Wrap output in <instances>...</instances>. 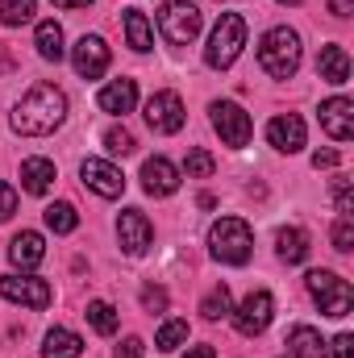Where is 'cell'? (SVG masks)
Returning <instances> with one entry per match:
<instances>
[{
	"mask_svg": "<svg viewBox=\"0 0 354 358\" xmlns=\"http://www.w3.org/2000/svg\"><path fill=\"white\" fill-rule=\"evenodd\" d=\"M146 355V346H142V338H125L121 346H117V355L113 358H142Z\"/></svg>",
	"mask_w": 354,
	"mask_h": 358,
	"instance_id": "obj_37",
	"label": "cell"
},
{
	"mask_svg": "<svg viewBox=\"0 0 354 358\" xmlns=\"http://www.w3.org/2000/svg\"><path fill=\"white\" fill-rule=\"evenodd\" d=\"M8 259H13V267L34 271L42 259H46V242H42V234H34V229H21V234L8 242Z\"/></svg>",
	"mask_w": 354,
	"mask_h": 358,
	"instance_id": "obj_17",
	"label": "cell"
},
{
	"mask_svg": "<svg viewBox=\"0 0 354 358\" xmlns=\"http://www.w3.org/2000/svg\"><path fill=\"white\" fill-rule=\"evenodd\" d=\"M267 142H271L275 150H283V155L304 150V121H300L296 113H279V117L267 125Z\"/></svg>",
	"mask_w": 354,
	"mask_h": 358,
	"instance_id": "obj_15",
	"label": "cell"
},
{
	"mask_svg": "<svg viewBox=\"0 0 354 358\" xmlns=\"http://www.w3.org/2000/svg\"><path fill=\"white\" fill-rule=\"evenodd\" d=\"M334 355L338 358H354V338L351 334H338V338H334Z\"/></svg>",
	"mask_w": 354,
	"mask_h": 358,
	"instance_id": "obj_38",
	"label": "cell"
},
{
	"mask_svg": "<svg viewBox=\"0 0 354 358\" xmlns=\"http://www.w3.org/2000/svg\"><path fill=\"white\" fill-rule=\"evenodd\" d=\"M104 150H108V155H121V159L134 155V134H129L125 125H113V129L104 134Z\"/></svg>",
	"mask_w": 354,
	"mask_h": 358,
	"instance_id": "obj_32",
	"label": "cell"
},
{
	"mask_svg": "<svg viewBox=\"0 0 354 358\" xmlns=\"http://www.w3.org/2000/svg\"><path fill=\"white\" fill-rule=\"evenodd\" d=\"M217 171V159L208 155V150H187V159H183V176L187 179H208Z\"/></svg>",
	"mask_w": 354,
	"mask_h": 358,
	"instance_id": "obj_30",
	"label": "cell"
},
{
	"mask_svg": "<svg viewBox=\"0 0 354 358\" xmlns=\"http://www.w3.org/2000/svg\"><path fill=\"white\" fill-rule=\"evenodd\" d=\"M279 4H300V0H279Z\"/></svg>",
	"mask_w": 354,
	"mask_h": 358,
	"instance_id": "obj_43",
	"label": "cell"
},
{
	"mask_svg": "<svg viewBox=\"0 0 354 358\" xmlns=\"http://www.w3.org/2000/svg\"><path fill=\"white\" fill-rule=\"evenodd\" d=\"M200 313H204V321H225L229 313H234V300H229V287L221 283V287H213L208 296H204V304H200Z\"/></svg>",
	"mask_w": 354,
	"mask_h": 358,
	"instance_id": "obj_28",
	"label": "cell"
},
{
	"mask_svg": "<svg viewBox=\"0 0 354 358\" xmlns=\"http://www.w3.org/2000/svg\"><path fill=\"white\" fill-rule=\"evenodd\" d=\"M55 4H59V8H88L92 0H55Z\"/></svg>",
	"mask_w": 354,
	"mask_h": 358,
	"instance_id": "obj_42",
	"label": "cell"
},
{
	"mask_svg": "<svg viewBox=\"0 0 354 358\" xmlns=\"http://www.w3.org/2000/svg\"><path fill=\"white\" fill-rule=\"evenodd\" d=\"M71 63H76V76L80 80H100L108 71V46L100 34H84L76 46H71Z\"/></svg>",
	"mask_w": 354,
	"mask_h": 358,
	"instance_id": "obj_11",
	"label": "cell"
},
{
	"mask_svg": "<svg viewBox=\"0 0 354 358\" xmlns=\"http://www.w3.org/2000/svg\"><path fill=\"white\" fill-rule=\"evenodd\" d=\"M100 108L104 113H113V117H125V113H134V104H138V84L134 80H113V84H104L100 88Z\"/></svg>",
	"mask_w": 354,
	"mask_h": 358,
	"instance_id": "obj_18",
	"label": "cell"
},
{
	"mask_svg": "<svg viewBox=\"0 0 354 358\" xmlns=\"http://www.w3.org/2000/svg\"><path fill=\"white\" fill-rule=\"evenodd\" d=\"M208 113H213V129L221 134V142H225V146L242 150V146L250 142L255 125H250V113H246L242 104H234V100H217Z\"/></svg>",
	"mask_w": 354,
	"mask_h": 358,
	"instance_id": "obj_7",
	"label": "cell"
},
{
	"mask_svg": "<svg viewBox=\"0 0 354 358\" xmlns=\"http://www.w3.org/2000/svg\"><path fill=\"white\" fill-rule=\"evenodd\" d=\"M84 355V338L71 334V329H50L46 334V346H42V358H80Z\"/></svg>",
	"mask_w": 354,
	"mask_h": 358,
	"instance_id": "obj_24",
	"label": "cell"
},
{
	"mask_svg": "<svg viewBox=\"0 0 354 358\" xmlns=\"http://www.w3.org/2000/svg\"><path fill=\"white\" fill-rule=\"evenodd\" d=\"M183 358H217V350H213V346H192Z\"/></svg>",
	"mask_w": 354,
	"mask_h": 358,
	"instance_id": "obj_41",
	"label": "cell"
},
{
	"mask_svg": "<svg viewBox=\"0 0 354 358\" xmlns=\"http://www.w3.org/2000/svg\"><path fill=\"white\" fill-rule=\"evenodd\" d=\"M334 250H342V255H351L354 250V217H338L334 221Z\"/></svg>",
	"mask_w": 354,
	"mask_h": 358,
	"instance_id": "obj_33",
	"label": "cell"
},
{
	"mask_svg": "<svg viewBox=\"0 0 354 358\" xmlns=\"http://www.w3.org/2000/svg\"><path fill=\"white\" fill-rule=\"evenodd\" d=\"M317 76L325 80V84H346L351 80V55H346V46H321V55H317Z\"/></svg>",
	"mask_w": 354,
	"mask_h": 358,
	"instance_id": "obj_19",
	"label": "cell"
},
{
	"mask_svg": "<svg viewBox=\"0 0 354 358\" xmlns=\"http://www.w3.org/2000/svg\"><path fill=\"white\" fill-rule=\"evenodd\" d=\"M159 29L171 46H187L200 34V8L192 0H163L159 8Z\"/></svg>",
	"mask_w": 354,
	"mask_h": 358,
	"instance_id": "obj_6",
	"label": "cell"
},
{
	"mask_svg": "<svg viewBox=\"0 0 354 358\" xmlns=\"http://www.w3.org/2000/svg\"><path fill=\"white\" fill-rule=\"evenodd\" d=\"M142 308H146V313H163V308H167V292L155 287V283L142 287Z\"/></svg>",
	"mask_w": 354,
	"mask_h": 358,
	"instance_id": "obj_34",
	"label": "cell"
},
{
	"mask_svg": "<svg viewBox=\"0 0 354 358\" xmlns=\"http://www.w3.org/2000/svg\"><path fill=\"white\" fill-rule=\"evenodd\" d=\"M13 213H17V187L0 179V221H8Z\"/></svg>",
	"mask_w": 354,
	"mask_h": 358,
	"instance_id": "obj_35",
	"label": "cell"
},
{
	"mask_svg": "<svg viewBox=\"0 0 354 358\" xmlns=\"http://www.w3.org/2000/svg\"><path fill=\"white\" fill-rule=\"evenodd\" d=\"M354 213V196H351V179H338V217Z\"/></svg>",
	"mask_w": 354,
	"mask_h": 358,
	"instance_id": "obj_36",
	"label": "cell"
},
{
	"mask_svg": "<svg viewBox=\"0 0 354 358\" xmlns=\"http://www.w3.org/2000/svg\"><path fill=\"white\" fill-rule=\"evenodd\" d=\"M121 25H125V38H129V46H134L138 55H146V50L155 46V29H150V21H146L142 8H129V13L121 17Z\"/></svg>",
	"mask_w": 354,
	"mask_h": 358,
	"instance_id": "obj_23",
	"label": "cell"
},
{
	"mask_svg": "<svg viewBox=\"0 0 354 358\" xmlns=\"http://www.w3.org/2000/svg\"><path fill=\"white\" fill-rule=\"evenodd\" d=\"M259 63H263L267 76L275 80H292L296 67H300V34L279 25V29H267L263 42H259Z\"/></svg>",
	"mask_w": 354,
	"mask_h": 358,
	"instance_id": "obj_2",
	"label": "cell"
},
{
	"mask_svg": "<svg viewBox=\"0 0 354 358\" xmlns=\"http://www.w3.org/2000/svg\"><path fill=\"white\" fill-rule=\"evenodd\" d=\"M42 217H46V225H50L55 234H71V229L80 225V213H76L67 200H59V204H46V213H42Z\"/></svg>",
	"mask_w": 354,
	"mask_h": 358,
	"instance_id": "obj_27",
	"label": "cell"
},
{
	"mask_svg": "<svg viewBox=\"0 0 354 358\" xmlns=\"http://www.w3.org/2000/svg\"><path fill=\"white\" fill-rule=\"evenodd\" d=\"M338 163H342L338 150H317V155H313V167H317V171H321V167H338Z\"/></svg>",
	"mask_w": 354,
	"mask_h": 358,
	"instance_id": "obj_39",
	"label": "cell"
},
{
	"mask_svg": "<svg viewBox=\"0 0 354 358\" xmlns=\"http://www.w3.org/2000/svg\"><path fill=\"white\" fill-rule=\"evenodd\" d=\"M34 46H38V55H42L46 63H59V59L67 55V46H63V25H59V21H38Z\"/></svg>",
	"mask_w": 354,
	"mask_h": 358,
	"instance_id": "obj_22",
	"label": "cell"
},
{
	"mask_svg": "<svg viewBox=\"0 0 354 358\" xmlns=\"http://www.w3.org/2000/svg\"><path fill=\"white\" fill-rule=\"evenodd\" d=\"M317 117H321V129H325L334 142H351V138H354V104L346 100V96L325 100Z\"/></svg>",
	"mask_w": 354,
	"mask_h": 358,
	"instance_id": "obj_13",
	"label": "cell"
},
{
	"mask_svg": "<svg viewBox=\"0 0 354 358\" xmlns=\"http://www.w3.org/2000/svg\"><path fill=\"white\" fill-rule=\"evenodd\" d=\"M330 8H334V17H351L354 0H330Z\"/></svg>",
	"mask_w": 354,
	"mask_h": 358,
	"instance_id": "obj_40",
	"label": "cell"
},
{
	"mask_svg": "<svg viewBox=\"0 0 354 358\" xmlns=\"http://www.w3.org/2000/svg\"><path fill=\"white\" fill-rule=\"evenodd\" d=\"M275 250H279V259L283 263H304L309 259V234L304 229H279L275 234Z\"/></svg>",
	"mask_w": 354,
	"mask_h": 358,
	"instance_id": "obj_25",
	"label": "cell"
},
{
	"mask_svg": "<svg viewBox=\"0 0 354 358\" xmlns=\"http://www.w3.org/2000/svg\"><path fill=\"white\" fill-rule=\"evenodd\" d=\"M80 176L88 183L96 196H104V200H117L121 192H125V176L113 167V163H104V159H88L84 167H80Z\"/></svg>",
	"mask_w": 354,
	"mask_h": 358,
	"instance_id": "obj_14",
	"label": "cell"
},
{
	"mask_svg": "<svg viewBox=\"0 0 354 358\" xmlns=\"http://www.w3.org/2000/svg\"><path fill=\"white\" fill-rule=\"evenodd\" d=\"M288 355L292 358H325L330 346L321 342V334H317L313 325H296V329L288 334Z\"/></svg>",
	"mask_w": 354,
	"mask_h": 358,
	"instance_id": "obj_21",
	"label": "cell"
},
{
	"mask_svg": "<svg viewBox=\"0 0 354 358\" xmlns=\"http://www.w3.org/2000/svg\"><path fill=\"white\" fill-rule=\"evenodd\" d=\"M229 317H234V325H238L242 338H259L271 325V317H275V300H271V292H250L238 304V313H229Z\"/></svg>",
	"mask_w": 354,
	"mask_h": 358,
	"instance_id": "obj_9",
	"label": "cell"
},
{
	"mask_svg": "<svg viewBox=\"0 0 354 358\" xmlns=\"http://www.w3.org/2000/svg\"><path fill=\"white\" fill-rule=\"evenodd\" d=\"M242 46H246V21L238 13H221V21L208 34V46H204V63L213 71H225V67H234Z\"/></svg>",
	"mask_w": 354,
	"mask_h": 358,
	"instance_id": "obj_4",
	"label": "cell"
},
{
	"mask_svg": "<svg viewBox=\"0 0 354 358\" xmlns=\"http://www.w3.org/2000/svg\"><path fill=\"white\" fill-rule=\"evenodd\" d=\"M183 121H187V113H183V100L176 92H155L146 100V125L155 134H179Z\"/></svg>",
	"mask_w": 354,
	"mask_h": 358,
	"instance_id": "obj_10",
	"label": "cell"
},
{
	"mask_svg": "<svg viewBox=\"0 0 354 358\" xmlns=\"http://www.w3.org/2000/svg\"><path fill=\"white\" fill-rule=\"evenodd\" d=\"M183 342H187V321H167V325L155 334V346H159V350H167V355L179 350Z\"/></svg>",
	"mask_w": 354,
	"mask_h": 358,
	"instance_id": "obj_31",
	"label": "cell"
},
{
	"mask_svg": "<svg viewBox=\"0 0 354 358\" xmlns=\"http://www.w3.org/2000/svg\"><path fill=\"white\" fill-rule=\"evenodd\" d=\"M8 121H13V129L21 138H46V134H55L67 121V96L55 84H34L17 100V108H13Z\"/></svg>",
	"mask_w": 354,
	"mask_h": 358,
	"instance_id": "obj_1",
	"label": "cell"
},
{
	"mask_svg": "<svg viewBox=\"0 0 354 358\" xmlns=\"http://www.w3.org/2000/svg\"><path fill=\"white\" fill-rule=\"evenodd\" d=\"M34 13H38V0H0L4 25H25V21H34Z\"/></svg>",
	"mask_w": 354,
	"mask_h": 358,
	"instance_id": "obj_29",
	"label": "cell"
},
{
	"mask_svg": "<svg viewBox=\"0 0 354 358\" xmlns=\"http://www.w3.org/2000/svg\"><path fill=\"white\" fill-rule=\"evenodd\" d=\"M208 250L217 263H229V267H242L255 250V234L242 217H221L213 229H208Z\"/></svg>",
	"mask_w": 354,
	"mask_h": 358,
	"instance_id": "obj_3",
	"label": "cell"
},
{
	"mask_svg": "<svg viewBox=\"0 0 354 358\" xmlns=\"http://www.w3.org/2000/svg\"><path fill=\"white\" fill-rule=\"evenodd\" d=\"M84 317H88V325L100 334V338H113V334H117V308H113L108 300H92Z\"/></svg>",
	"mask_w": 354,
	"mask_h": 358,
	"instance_id": "obj_26",
	"label": "cell"
},
{
	"mask_svg": "<svg viewBox=\"0 0 354 358\" xmlns=\"http://www.w3.org/2000/svg\"><path fill=\"white\" fill-rule=\"evenodd\" d=\"M142 187H146L150 196H171L179 187V167L171 159H163V155L146 159V163H142Z\"/></svg>",
	"mask_w": 354,
	"mask_h": 358,
	"instance_id": "obj_16",
	"label": "cell"
},
{
	"mask_svg": "<svg viewBox=\"0 0 354 358\" xmlns=\"http://www.w3.org/2000/svg\"><path fill=\"white\" fill-rule=\"evenodd\" d=\"M304 283H309V292H313V300H317V308L325 317H351L354 292L342 275H334V271H309Z\"/></svg>",
	"mask_w": 354,
	"mask_h": 358,
	"instance_id": "obj_5",
	"label": "cell"
},
{
	"mask_svg": "<svg viewBox=\"0 0 354 358\" xmlns=\"http://www.w3.org/2000/svg\"><path fill=\"white\" fill-rule=\"evenodd\" d=\"M150 238H155V229H150V221H146L138 208H125V213L117 217V242H121L125 255H146Z\"/></svg>",
	"mask_w": 354,
	"mask_h": 358,
	"instance_id": "obj_12",
	"label": "cell"
},
{
	"mask_svg": "<svg viewBox=\"0 0 354 358\" xmlns=\"http://www.w3.org/2000/svg\"><path fill=\"white\" fill-rule=\"evenodd\" d=\"M21 187L29 196H46L55 187V163L50 159H25L21 163Z\"/></svg>",
	"mask_w": 354,
	"mask_h": 358,
	"instance_id": "obj_20",
	"label": "cell"
},
{
	"mask_svg": "<svg viewBox=\"0 0 354 358\" xmlns=\"http://www.w3.org/2000/svg\"><path fill=\"white\" fill-rule=\"evenodd\" d=\"M0 296L8 304H25V308H46L55 300L50 283L38 275H0Z\"/></svg>",
	"mask_w": 354,
	"mask_h": 358,
	"instance_id": "obj_8",
	"label": "cell"
}]
</instances>
